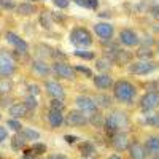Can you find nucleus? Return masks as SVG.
<instances>
[{
    "instance_id": "13",
    "label": "nucleus",
    "mask_w": 159,
    "mask_h": 159,
    "mask_svg": "<svg viewBox=\"0 0 159 159\" xmlns=\"http://www.w3.org/2000/svg\"><path fill=\"white\" fill-rule=\"evenodd\" d=\"M45 88H46V92L49 96H52V99H64V96H65V92H64V89H62V86L57 83V81H46V84H45Z\"/></svg>"
},
{
    "instance_id": "9",
    "label": "nucleus",
    "mask_w": 159,
    "mask_h": 159,
    "mask_svg": "<svg viewBox=\"0 0 159 159\" xmlns=\"http://www.w3.org/2000/svg\"><path fill=\"white\" fill-rule=\"evenodd\" d=\"M110 143L116 151H124L129 148V139L124 132H116L110 137Z\"/></svg>"
},
{
    "instance_id": "8",
    "label": "nucleus",
    "mask_w": 159,
    "mask_h": 159,
    "mask_svg": "<svg viewBox=\"0 0 159 159\" xmlns=\"http://www.w3.org/2000/svg\"><path fill=\"white\" fill-rule=\"evenodd\" d=\"M52 70L56 72L57 76L61 78H65V80H73L75 78V69L70 67L69 64H65V62H54V65H52Z\"/></svg>"
},
{
    "instance_id": "14",
    "label": "nucleus",
    "mask_w": 159,
    "mask_h": 159,
    "mask_svg": "<svg viewBox=\"0 0 159 159\" xmlns=\"http://www.w3.org/2000/svg\"><path fill=\"white\" fill-rule=\"evenodd\" d=\"M7 40H8V43H11V45L15 46L19 52H22V54H24V52H27V48H29L27 43H25L21 37H18L16 34L8 32V34H7Z\"/></svg>"
},
{
    "instance_id": "43",
    "label": "nucleus",
    "mask_w": 159,
    "mask_h": 159,
    "mask_svg": "<svg viewBox=\"0 0 159 159\" xmlns=\"http://www.w3.org/2000/svg\"><path fill=\"white\" fill-rule=\"evenodd\" d=\"M97 7H99V0H88V8L96 10Z\"/></svg>"
},
{
    "instance_id": "36",
    "label": "nucleus",
    "mask_w": 159,
    "mask_h": 159,
    "mask_svg": "<svg viewBox=\"0 0 159 159\" xmlns=\"http://www.w3.org/2000/svg\"><path fill=\"white\" fill-rule=\"evenodd\" d=\"M75 72L83 73V75H86L88 78H89V76H92V70H91V69H88V67H84V65H76V67H75Z\"/></svg>"
},
{
    "instance_id": "47",
    "label": "nucleus",
    "mask_w": 159,
    "mask_h": 159,
    "mask_svg": "<svg viewBox=\"0 0 159 159\" xmlns=\"http://www.w3.org/2000/svg\"><path fill=\"white\" fill-rule=\"evenodd\" d=\"M108 159H121V157H119V156H118V154H111V156H110V157H108Z\"/></svg>"
},
{
    "instance_id": "25",
    "label": "nucleus",
    "mask_w": 159,
    "mask_h": 159,
    "mask_svg": "<svg viewBox=\"0 0 159 159\" xmlns=\"http://www.w3.org/2000/svg\"><path fill=\"white\" fill-rule=\"evenodd\" d=\"M18 13L19 15H22V16H30V15H34L35 13V7L32 5V3H21L19 7H18Z\"/></svg>"
},
{
    "instance_id": "1",
    "label": "nucleus",
    "mask_w": 159,
    "mask_h": 159,
    "mask_svg": "<svg viewBox=\"0 0 159 159\" xmlns=\"http://www.w3.org/2000/svg\"><path fill=\"white\" fill-rule=\"evenodd\" d=\"M130 124L129 121V116L124 113V111H111L107 119H105V129H107V132L110 134V137L113 134H116V132H123L124 129H127Z\"/></svg>"
},
{
    "instance_id": "23",
    "label": "nucleus",
    "mask_w": 159,
    "mask_h": 159,
    "mask_svg": "<svg viewBox=\"0 0 159 159\" xmlns=\"http://www.w3.org/2000/svg\"><path fill=\"white\" fill-rule=\"evenodd\" d=\"M11 89H13L11 80L10 78H5V76L0 78V96H7Z\"/></svg>"
},
{
    "instance_id": "10",
    "label": "nucleus",
    "mask_w": 159,
    "mask_h": 159,
    "mask_svg": "<svg viewBox=\"0 0 159 159\" xmlns=\"http://www.w3.org/2000/svg\"><path fill=\"white\" fill-rule=\"evenodd\" d=\"M65 123H67L69 126H84V124H88L89 121H88V116L83 113V111H80V110H72L69 115H67V118H65Z\"/></svg>"
},
{
    "instance_id": "31",
    "label": "nucleus",
    "mask_w": 159,
    "mask_h": 159,
    "mask_svg": "<svg viewBox=\"0 0 159 159\" xmlns=\"http://www.w3.org/2000/svg\"><path fill=\"white\" fill-rule=\"evenodd\" d=\"M96 103L100 105V107H110V103H111V99L108 96H97L96 97Z\"/></svg>"
},
{
    "instance_id": "40",
    "label": "nucleus",
    "mask_w": 159,
    "mask_h": 159,
    "mask_svg": "<svg viewBox=\"0 0 159 159\" xmlns=\"http://www.w3.org/2000/svg\"><path fill=\"white\" fill-rule=\"evenodd\" d=\"M54 5L57 8H67L69 7V0H54Z\"/></svg>"
},
{
    "instance_id": "16",
    "label": "nucleus",
    "mask_w": 159,
    "mask_h": 159,
    "mask_svg": "<svg viewBox=\"0 0 159 159\" xmlns=\"http://www.w3.org/2000/svg\"><path fill=\"white\" fill-rule=\"evenodd\" d=\"M94 84H96V88H99V89H110V88L113 86V80H111V76L107 75V73H100V75L94 76Z\"/></svg>"
},
{
    "instance_id": "33",
    "label": "nucleus",
    "mask_w": 159,
    "mask_h": 159,
    "mask_svg": "<svg viewBox=\"0 0 159 159\" xmlns=\"http://www.w3.org/2000/svg\"><path fill=\"white\" fill-rule=\"evenodd\" d=\"M40 22L43 24V27H45V29H49V27H51V13H49V11L43 13L42 18H40Z\"/></svg>"
},
{
    "instance_id": "11",
    "label": "nucleus",
    "mask_w": 159,
    "mask_h": 159,
    "mask_svg": "<svg viewBox=\"0 0 159 159\" xmlns=\"http://www.w3.org/2000/svg\"><path fill=\"white\" fill-rule=\"evenodd\" d=\"M119 42H121L123 45L126 46H135L139 45V35L134 32V30H130V29H123L121 32H119Z\"/></svg>"
},
{
    "instance_id": "42",
    "label": "nucleus",
    "mask_w": 159,
    "mask_h": 159,
    "mask_svg": "<svg viewBox=\"0 0 159 159\" xmlns=\"http://www.w3.org/2000/svg\"><path fill=\"white\" fill-rule=\"evenodd\" d=\"M151 16H153L156 21H159V5H154V7L151 8Z\"/></svg>"
},
{
    "instance_id": "46",
    "label": "nucleus",
    "mask_w": 159,
    "mask_h": 159,
    "mask_svg": "<svg viewBox=\"0 0 159 159\" xmlns=\"http://www.w3.org/2000/svg\"><path fill=\"white\" fill-rule=\"evenodd\" d=\"M48 159H67L64 154H52V156H49Z\"/></svg>"
},
{
    "instance_id": "37",
    "label": "nucleus",
    "mask_w": 159,
    "mask_h": 159,
    "mask_svg": "<svg viewBox=\"0 0 159 159\" xmlns=\"http://www.w3.org/2000/svg\"><path fill=\"white\" fill-rule=\"evenodd\" d=\"M145 123L151 124V126H154V127H159V115L151 116V118H147V119H145Z\"/></svg>"
},
{
    "instance_id": "44",
    "label": "nucleus",
    "mask_w": 159,
    "mask_h": 159,
    "mask_svg": "<svg viewBox=\"0 0 159 159\" xmlns=\"http://www.w3.org/2000/svg\"><path fill=\"white\" fill-rule=\"evenodd\" d=\"M64 139H65V142H67V143H75V142L78 140L75 135H65Z\"/></svg>"
},
{
    "instance_id": "12",
    "label": "nucleus",
    "mask_w": 159,
    "mask_h": 159,
    "mask_svg": "<svg viewBox=\"0 0 159 159\" xmlns=\"http://www.w3.org/2000/svg\"><path fill=\"white\" fill-rule=\"evenodd\" d=\"M94 32L103 40H110L113 37V25L108 22H97L94 25Z\"/></svg>"
},
{
    "instance_id": "17",
    "label": "nucleus",
    "mask_w": 159,
    "mask_h": 159,
    "mask_svg": "<svg viewBox=\"0 0 159 159\" xmlns=\"http://www.w3.org/2000/svg\"><path fill=\"white\" fill-rule=\"evenodd\" d=\"M145 150L153 157L159 156V137H148L147 143H145Z\"/></svg>"
},
{
    "instance_id": "29",
    "label": "nucleus",
    "mask_w": 159,
    "mask_h": 159,
    "mask_svg": "<svg viewBox=\"0 0 159 159\" xmlns=\"http://www.w3.org/2000/svg\"><path fill=\"white\" fill-rule=\"evenodd\" d=\"M110 65H111V59H108V57H102V59H97L96 67H97L99 70H108V69H110Z\"/></svg>"
},
{
    "instance_id": "3",
    "label": "nucleus",
    "mask_w": 159,
    "mask_h": 159,
    "mask_svg": "<svg viewBox=\"0 0 159 159\" xmlns=\"http://www.w3.org/2000/svg\"><path fill=\"white\" fill-rule=\"evenodd\" d=\"M70 42L76 48H88L92 45V35L84 27H75L70 32Z\"/></svg>"
},
{
    "instance_id": "6",
    "label": "nucleus",
    "mask_w": 159,
    "mask_h": 159,
    "mask_svg": "<svg viewBox=\"0 0 159 159\" xmlns=\"http://www.w3.org/2000/svg\"><path fill=\"white\" fill-rule=\"evenodd\" d=\"M157 107H159V92H156V91L147 92L140 100V108L143 111H151Z\"/></svg>"
},
{
    "instance_id": "2",
    "label": "nucleus",
    "mask_w": 159,
    "mask_h": 159,
    "mask_svg": "<svg viewBox=\"0 0 159 159\" xmlns=\"http://www.w3.org/2000/svg\"><path fill=\"white\" fill-rule=\"evenodd\" d=\"M113 94H115L116 100L129 103V102L134 100V97L137 94V89H135L134 84L126 81V80H119V81H116L113 84Z\"/></svg>"
},
{
    "instance_id": "48",
    "label": "nucleus",
    "mask_w": 159,
    "mask_h": 159,
    "mask_svg": "<svg viewBox=\"0 0 159 159\" xmlns=\"http://www.w3.org/2000/svg\"><path fill=\"white\" fill-rule=\"evenodd\" d=\"M30 2H37V0H29V3H30Z\"/></svg>"
},
{
    "instance_id": "21",
    "label": "nucleus",
    "mask_w": 159,
    "mask_h": 159,
    "mask_svg": "<svg viewBox=\"0 0 159 159\" xmlns=\"http://www.w3.org/2000/svg\"><path fill=\"white\" fill-rule=\"evenodd\" d=\"M88 121L94 126V127H102V126L105 124V119H103V116H102L100 111H94L92 115H89V116H88Z\"/></svg>"
},
{
    "instance_id": "28",
    "label": "nucleus",
    "mask_w": 159,
    "mask_h": 159,
    "mask_svg": "<svg viewBox=\"0 0 159 159\" xmlns=\"http://www.w3.org/2000/svg\"><path fill=\"white\" fill-rule=\"evenodd\" d=\"M137 56H139L140 59H143V61H150V59L153 57V51H151L150 48H140V49L137 51Z\"/></svg>"
},
{
    "instance_id": "45",
    "label": "nucleus",
    "mask_w": 159,
    "mask_h": 159,
    "mask_svg": "<svg viewBox=\"0 0 159 159\" xmlns=\"http://www.w3.org/2000/svg\"><path fill=\"white\" fill-rule=\"evenodd\" d=\"M72 2H75V3L80 5V7H86V8H88V0H72Z\"/></svg>"
},
{
    "instance_id": "20",
    "label": "nucleus",
    "mask_w": 159,
    "mask_h": 159,
    "mask_svg": "<svg viewBox=\"0 0 159 159\" xmlns=\"http://www.w3.org/2000/svg\"><path fill=\"white\" fill-rule=\"evenodd\" d=\"M32 69H34L40 76H46V75L49 73V67L46 65V62H43V61H34Z\"/></svg>"
},
{
    "instance_id": "41",
    "label": "nucleus",
    "mask_w": 159,
    "mask_h": 159,
    "mask_svg": "<svg viewBox=\"0 0 159 159\" xmlns=\"http://www.w3.org/2000/svg\"><path fill=\"white\" fill-rule=\"evenodd\" d=\"M7 137H8V130H7V127L0 126V142L7 140Z\"/></svg>"
},
{
    "instance_id": "27",
    "label": "nucleus",
    "mask_w": 159,
    "mask_h": 159,
    "mask_svg": "<svg viewBox=\"0 0 159 159\" xmlns=\"http://www.w3.org/2000/svg\"><path fill=\"white\" fill-rule=\"evenodd\" d=\"M30 153L35 154V156H40V154L46 153V145H45V143H40V142L34 143V145H32V148H30Z\"/></svg>"
},
{
    "instance_id": "39",
    "label": "nucleus",
    "mask_w": 159,
    "mask_h": 159,
    "mask_svg": "<svg viewBox=\"0 0 159 159\" xmlns=\"http://www.w3.org/2000/svg\"><path fill=\"white\" fill-rule=\"evenodd\" d=\"M2 7L7 8V10L15 8V0H2Z\"/></svg>"
},
{
    "instance_id": "7",
    "label": "nucleus",
    "mask_w": 159,
    "mask_h": 159,
    "mask_svg": "<svg viewBox=\"0 0 159 159\" xmlns=\"http://www.w3.org/2000/svg\"><path fill=\"white\" fill-rule=\"evenodd\" d=\"M76 105H78V108L80 111H83L86 116L92 115L94 111H97V103L94 99H91L88 96H80L76 97Z\"/></svg>"
},
{
    "instance_id": "4",
    "label": "nucleus",
    "mask_w": 159,
    "mask_h": 159,
    "mask_svg": "<svg viewBox=\"0 0 159 159\" xmlns=\"http://www.w3.org/2000/svg\"><path fill=\"white\" fill-rule=\"evenodd\" d=\"M16 70V62L8 51H0V76H11Z\"/></svg>"
},
{
    "instance_id": "26",
    "label": "nucleus",
    "mask_w": 159,
    "mask_h": 159,
    "mask_svg": "<svg viewBox=\"0 0 159 159\" xmlns=\"http://www.w3.org/2000/svg\"><path fill=\"white\" fill-rule=\"evenodd\" d=\"M21 135H22L25 140H38V139H40V134H38L37 130L30 129V127H24V129L21 130Z\"/></svg>"
},
{
    "instance_id": "24",
    "label": "nucleus",
    "mask_w": 159,
    "mask_h": 159,
    "mask_svg": "<svg viewBox=\"0 0 159 159\" xmlns=\"http://www.w3.org/2000/svg\"><path fill=\"white\" fill-rule=\"evenodd\" d=\"M24 147H25V139L21 134H16L15 137H13V140H11V148L15 150V151H19Z\"/></svg>"
},
{
    "instance_id": "22",
    "label": "nucleus",
    "mask_w": 159,
    "mask_h": 159,
    "mask_svg": "<svg viewBox=\"0 0 159 159\" xmlns=\"http://www.w3.org/2000/svg\"><path fill=\"white\" fill-rule=\"evenodd\" d=\"M80 153H81L83 157H92L94 153H96V148L92 147L89 142H83L81 145H80Z\"/></svg>"
},
{
    "instance_id": "50",
    "label": "nucleus",
    "mask_w": 159,
    "mask_h": 159,
    "mask_svg": "<svg viewBox=\"0 0 159 159\" xmlns=\"http://www.w3.org/2000/svg\"><path fill=\"white\" fill-rule=\"evenodd\" d=\"M0 118H2V115H0Z\"/></svg>"
},
{
    "instance_id": "35",
    "label": "nucleus",
    "mask_w": 159,
    "mask_h": 159,
    "mask_svg": "<svg viewBox=\"0 0 159 159\" xmlns=\"http://www.w3.org/2000/svg\"><path fill=\"white\" fill-rule=\"evenodd\" d=\"M64 102L61 99H52L51 100V110H57V111H62L64 110Z\"/></svg>"
},
{
    "instance_id": "38",
    "label": "nucleus",
    "mask_w": 159,
    "mask_h": 159,
    "mask_svg": "<svg viewBox=\"0 0 159 159\" xmlns=\"http://www.w3.org/2000/svg\"><path fill=\"white\" fill-rule=\"evenodd\" d=\"M29 96H32V97H35V96H38L40 94V89H38V86L37 84H29Z\"/></svg>"
},
{
    "instance_id": "15",
    "label": "nucleus",
    "mask_w": 159,
    "mask_h": 159,
    "mask_svg": "<svg viewBox=\"0 0 159 159\" xmlns=\"http://www.w3.org/2000/svg\"><path fill=\"white\" fill-rule=\"evenodd\" d=\"M129 156L130 159H147V150L140 143L134 142L129 145Z\"/></svg>"
},
{
    "instance_id": "32",
    "label": "nucleus",
    "mask_w": 159,
    "mask_h": 159,
    "mask_svg": "<svg viewBox=\"0 0 159 159\" xmlns=\"http://www.w3.org/2000/svg\"><path fill=\"white\" fill-rule=\"evenodd\" d=\"M22 103H24L29 110H35V108H37V105H38V103H37V99H35V97H32V96H27Z\"/></svg>"
},
{
    "instance_id": "19",
    "label": "nucleus",
    "mask_w": 159,
    "mask_h": 159,
    "mask_svg": "<svg viewBox=\"0 0 159 159\" xmlns=\"http://www.w3.org/2000/svg\"><path fill=\"white\" fill-rule=\"evenodd\" d=\"M27 113H29V108L24 103H15L10 107V115L13 116V119L24 118V116H27Z\"/></svg>"
},
{
    "instance_id": "5",
    "label": "nucleus",
    "mask_w": 159,
    "mask_h": 159,
    "mask_svg": "<svg viewBox=\"0 0 159 159\" xmlns=\"http://www.w3.org/2000/svg\"><path fill=\"white\" fill-rule=\"evenodd\" d=\"M157 65L153 61H139L129 65V72L134 73V75H147L156 70Z\"/></svg>"
},
{
    "instance_id": "30",
    "label": "nucleus",
    "mask_w": 159,
    "mask_h": 159,
    "mask_svg": "<svg viewBox=\"0 0 159 159\" xmlns=\"http://www.w3.org/2000/svg\"><path fill=\"white\" fill-rule=\"evenodd\" d=\"M75 56L89 61V59L94 57V52H92V51H84V49H76V51H75Z\"/></svg>"
},
{
    "instance_id": "49",
    "label": "nucleus",
    "mask_w": 159,
    "mask_h": 159,
    "mask_svg": "<svg viewBox=\"0 0 159 159\" xmlns=\"http://www.w3.org/2000/svg\"><path fill=\"white\" fill-rule=\"evenodd\" d=\"M153 159H159V156H156V157H153Z\"/></svg>"
},
{
    "instance_id": "18",
    "label": "nucleus",
    "mask_w": 159,
    "mask_h": 159,
    "mask_svg": "<svg viewBox=\"0 0 159 159\" xmlns=\"http://www.w3.org/2000/svg\"><path fill=\"white\" fill-rule=\"evenodd\" d=\"M48 121H49L51 127H54V129L61 127L62 123H64V115H62V111L49 110V111H48Z\"/></svg>"
},
{
    "instance_id": "34",
    "label": "nucleus",
    "mask_w": 159,
    "mask_h": 159,
    "mask_svg": "<svg viewBox=\"0 0 159 159\" xmlns=\"http://www.w3.org/2000/svg\"><path fill=\"white\" fill-rule=\"evenodd\" d=\"M7 126H8L10 129H13L15 132H19V130H22V126H21V123L18 121V119H8Z\"/></svg>"
}]
</instances>
